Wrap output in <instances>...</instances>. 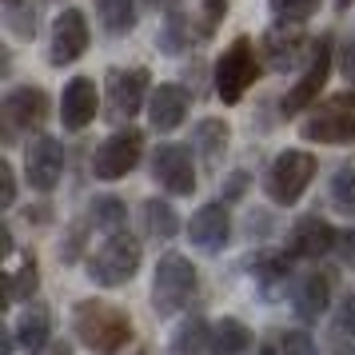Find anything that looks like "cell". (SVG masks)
<instances>
[{
	"label": "cell",
	"mask_w": 355,
	"mask_h": 355,
	"mask_svg": "<svg viewBox=\"0 0 355 355\" xmlns=\"http://www.w3.org/2000/svg\"><path fill=\"white\" fill-rule=\"evenodd\" d=\"M72 327H76L84 347H92L96 355H116L132 339L128 315L112 304H100V300H84L72 315Z\"/></svg>",
	"instance_id": "cell-1"
},
{
	"label": "cell",
	"mask_w": 355,
	"mask_h": 355,
	"mask_svg": "<svg viewBox=\"0 0 355 355\" xmlns=\"http://www.w3.org/2000/svg\"><path fill=\"white\" fill-rule=\"evenodd\" d=\"M136 272H140V240L128 236V232H112V240L104 243L88 263V275L100 288H120Z\"/></svg>",
	"instance_id": "cell-2"
},
{
	"label": "cell",
	"mask_w": 355,
	"mask_h": 355,
	"mask_svg": "<svg viewBox=\"0 0 355 355\" xmlns=\"http://www.w3.org/2000/svg\"><path fill=\"white\" fill-rule=\"evenodd\" d=\"M196 295V268L184 256H164L156 263V284H152V307L160 315H172Z\"/></svg>",
	"instance_id": "cell-3"
},
{
	"label": "cell",
	"mask_w": 355,
	"mask_h": 355,
	"mask_svg": "<svg viewBox=\"0 0 355 355\" xmlns=\"http://www.w3.org/2000/svg\"><path fill=\"white\" fill-rule=\"evenodd\" d=\"M252 80H256V49H252L248 36H240L216 64V92H220L224 104H240L243 92L252 88Z\"/></svg>",
	"instance_id": "cell-4"
},
{
	"label": "cell",
	"mask_w": 355,
	"mask_h": 355,
	"mask_svg": "<svg viewBox=\"0 0 355 355\" xmlns=\"http://www.w3.org/2000/svg\"><path fill=\"white\" fill-rule=\"evenodd\" d=\"M311 176H315V160L307 152L288 148V152L275 156L272 172H268V196L275 204H295L304 196V188L311 184Z\"/></svg>",
	"instance_id": "cell-5"
},
{
	"label": "cell",
	"mask_w": 355,
	"mask_h": 355,
	"mask_svg": "<svg viewBox=\"0 0 355 355\" xmlns=\"http://www.w3.org/2000/svg\"><path fill=\"white\" fill-rule=\"evenodd\" d=\"M304 136L315 144H352L355 140V96H331L304 124Z\"/></svg>",
	"instance_id": "cell-6"
},
{
	"label": "cell",
	"mask_w": 355,
	"mask_h": 355,
	"mask_svg": "<svg viewBox=\"0 0 355 355\" xmlns=\"http://www.w3.org/2000/svg\"><path fill=\"white\" fill-rule=\"evenodd\" d=\"M140 152H144V136H140L136 128L116 132V136H108V140L96 148V156H92V172H96V180L128 176L132 168L140 164Z\"/></svg>",
	"instance_id": "cell-7"
},
{
	"label": "cell",
	"mask_w": 355,
	"mask_h": 355,
	"mask_svg": "<svg viewBox=\"0 0 355 355\" xmlns=\"http://www.w3.org/2000/svg\"><path fill=\"white\" fill-rule=\"evenodd\" d=\"M148 72L144 68H112L108 72V116L112 120H132V116L140 112V104L148 92Z\"/></svg>",
	"instance_id": "cell-8"
},
{
	"label": "cell",
	"mask_w": 355,
	"mask_h": 355,
	"mask_svg": "<svg viewBox=\"0 0 355 355\" xmlns=\"http://www.w3.org/2000/svg\"><path fill=\"white\" fill-rule=\"evenodd\" d=\"M152 176L160 180L168 192L176 196H192L196 192V168H192V152L180 144H160L152 156Z\"/></svg>",
	"instance_id": "cell-9"
},
{
	"label": "cell",
	"mask_w": 355,
	"mask_h": 355,
	"mask_svg": "<svg viewBox=\"0 0 355 355\" xmlns=\"http://www.w3.org/2000/svg\"><path fill=\"white\" fill-rule=\"evenodd\" d=\"M24 168H28V184L36 192H52L60 176H64V148L52 136H36L28 144V156H24Z\"/></svg>",
	"instance_id": "cell-10"
},
{
	"label": "cell",
	"mask_w": 355,
	"mask_h": 355,
	"mask_svg": "<svg viewBox=\"0 0 355 355\" xmlns=\"http://www.w3.org/2000/svg\"><path fill=\"white\" fill-rule=\"evenodd\" d=\"M327 72H331V44H327V40H320V44L311 49V64H307L304 80L295 84L288 96H284V116H300V112H304L307 104L323 92Z\"/></svg>",
	"instance_id": "cell-11"
},
{
	"label": "cell",
	"mask_w": 355,
	"mask_h": 355,
	"mask_svg": "<svg viewBox=\"0 0 355 355\" xmlns=\"http://www.w3.org/2000/svg\"><path fill=\"white\" fill-rule=\"evenodd\" d=\"M88 49V20L76 8H64L52 24V64H72Z\"/></svg>",
	"instance_id": "cell-12"
},
{
	"label": "cell",
	"mask_w": 355,
	"mask_h": 355,
	"mask_svg": "<svg viewBox=\"0 0 355 355\" xmlns=\"http://www.w3.org/2000/svg\"><path fill=\"white\" fill-rule=\"evenodd\" d=\"M336 243H339L336 227L327 224V220H320V216H307V220H300V224L291 227L288 252L291 256H304V259H320V256H327Z\"/></svg>",
	"instance_id": "cell-13"
},
{
	"label": "cell",
	"mask_w": 355,
	"mask_h": 355,
	"mask_svg": "<svg viewBox=\"0 0 355 355\" xmlns=\"http://www.w3.org/2000/svg\"><path fill=\"white\" fill-rule=\"evenodd\" d=\"M96 84L88 80V76H76V80H68L64 88V100H60V120H64L68 132H80L92 124V116H96Z\"/></svg>",
	"instance_id": "cell-14"
},
{
	"label": "cell",
	"mask_w": 355,
	"mask_h": 355,
	"mask_svg": "<svg viewBox=\"0 0 355 355\" xmlns=\"http://www.w3.org/2000/svg\"><path fill=\"white\" fill-rule=\"evenodd\" d=\"M188 236L200 252H220L232 236V220H227V208L224 204H204V208L192 216L188 224Z\"/></svg>",
	"instance_id": "cell-15"
},
{
	"label": "cell",
	"mask_w": 355,
	"mask_h": 355,
	"mask_svg": "<svg viewBox=\"0 0 355 355\" xmlns=\"http://www.w3.org/2000/svg\"><path fill=\"white\" fill-rule=\"evenodd\" d=\"M44 116H49V96H44L40 88H33V84L12 88V92L4 96V120H8L12 128H40Z\"/></svg>",
	"instance_id": "cell-16"
},
{
	"label": "cell",
	"mask_w": 355,
	"mask_h": 355,
	"mask_svg": "<svg viewBox=\"0 0 355 355\" xmlns=\"http://www.w3.org/2000/svg\"><path fill=\"white\" fill-rule=\"evenodd\" d=\"M184 116H188V92L180 84H160L148 96V120H152V128L172 132L184 124Z\"/></svg>",
	"instance_id": "cell-17"
},
{
	"label": "cell",
	"mask_w": 355,
	"mask_h": 355,
	"mask_svg": "<svg viewBox=\"0 0 355 355\" xmlns=\"http://www.w3.org/2000/svg\"><path fill=\"white\" fill-rule=\"evenodd\" d=\"M327 300H331V275H323V272H311L300 284V291H295V315L300 320H320L323 315V307H327Z\"/></svg>",
	"instance_id": "cell-18"
},
{
	"label": "cell",
	"mask_w": 355,
	"mask_h": 355,
	"mask_svg": "<svg viewBox=\"0 0 355 355\" xmlns=\"http://www.w3.org/2000/svg\"><path fill=\"white\" fill-rule=\"evenodd\" d=\"M304 56V36L300 33H284V28H272V33L263 36V60L272 68H279V72H288V68H295V60Z\"/></svg>",
	"instance_id": "cell-19"
},
{
	"label": "cell",
	"mask_w": 355,
	"mask_h": 355,
	"mask_svg": "<svg viewBox=\"0 0 355 355\" xmlns=\"http://www.w3.org/2000/svg\"><path fill=\"white\" fill-rule=\"evenodd\" d=\"M327 352L331 355H355V295H347L336 307L327 323Z\"/></svg>",
	"instance_id": "cell-20"
},
{
	"label": "cell",
	"mask_w": 355,
	"mask_h": 355,
	"mask_svg": "<svg viewBox=\"0 0 355 355\" xmlns=\"http://www.w3.org/2000/svg\"><path fill=\"white\" fill-rule=\"evenodd\" d=\"M12 336H17V343L24 347V352H44L49 347V311L44 307H28L24 315H20V323L12 327Z\"/></svg>",
	"instance_id": "cell-21"
},
{
	"label": "cell",
	"mask_w": 355,
	"mask_h": 355,
	"mask_svg": "<svg viewBox=\"0 0 355 355\" xmlns=\"http://www.w3.org/2000/svg\"><path fill=\"white\" fill-rule=\"evenodd\" d=\"M252 347V331L240 320H220L211 327V355H243Z\"/></svg>",
	"instance_id": "cell-22"
},
{
	"label": "cell",
	"mask_w": 355,
	"mask_h": 355,
	"mask_svg": "<svg viewBox=\"0 0 355 355\" xmlns=\"http://www.w3.org/2000/svg\"><path fill=\"white\" fill-rule=\"evenodd\" d=\"M96 17L112 36L128 33L136 24V0H96Z\"/></svg>",
	"instance_id": "cell-23"
},
{
	"label": "cell",
	"mask_w": 355,
	"mask_h": 355,
	"mask_svg": "<svg viewBox=\"0 0 355 355\" xmlns=\"http://www.w3.org/2000/svg\"><path fill=\"white\" fill-rule=\"evenodd\" d=\"M172 352L176 355H211V331H208V323H184L176 331V339H172Z\"/></svg>",
	"instance_id": "cell-24"
},
{
	"label": "cell",
	"mask_w": 355,
	"mask_h": 355,
	"mask_svg": "<svg viewBox=\"0 0 355 355\" xmlns=\"http://www.w3.org/2000/svg\"><path fill=\"white\" fill-rule=\"evenodd\" d=\"M36 259L33 256H24L17 259L12 268H8V304H20V300H33V291H36Z\"/></svg>",
	"instance_id": "cell-25"
},
{
	"label": "cell",
	"mask_w": 355,
	"mask_h": 355,
	"mask_svg": "<svg viewBox=\"0 0 355 355\" xmlns=\"http://www.w3.org/2000/svg\"><path fill=\"white\" fill-rule=\"evenodd\" d=\"M144 224L148 232L156 236V240H172L180 232V216L172 211V204H164V200H148L144 204Z\"/></svg>",
	"instance_id": "cell-26"
},
{
	"label": "cell",
	"mask_w": 355,
	"mask_h": 355,
	"mask_svg": "<svg viewBox=\"0 0 355 355\" xmlns=\"http://www.w3.org/2000/svg\"><path fill=\"white\" fill-rule=\"evenodd\" d=\"M291 272L288 263V252H259L256 259H252V275H256L259 284H268V288H275V284H284Z\"/></svg>",
	"instance_id": "cell-27"
},
{
	"label": "cell",
	"mask_w": 355,
	"mask_h": 355,
	"mask_svg": "<svg viewBox=\"0 0 355 355\" xmlns=\"http://www.w3.org/2000/svg\"><path fill=\"white\" fill-rule=\"evenodd\" d=\"M196 148H200V156H204L208 164H216L220 156H224V148H227V124L204 120V124L196 128Z\"/></svg>",
	"instance_id": "cell-28"
},
{
	"label": "cell",
	"mask_w": 355,
	"mask_h": 355,
	"mask_svg": "<svg viewBox=\"0 0 355 355\" xmlns=\"http://www.w3.org/2000/svg\"><path fill=\"white\" fill-rule=\"evenodd\" d=\"M275 20H288V24H304L320 12V0H272Z\"/></svg>",
	"instance_id": "cell-29"
},
{
	"label": "cell",
	"mask_w": 355,
	"mask_h": 355,
	"mask_svg": "<svg viewBox=\"0 0 355 355\" xmlns=\"http://www.w3.org/2000/svg\"><path fill=\"white\" fill-rule=\"evenodd\" d=\"M331 200H336V208L355 211V164H343L331 176Z\"/></svg>",
	"instance_id": "cell-30"
},
{
	"label": "cell",
	"mask_w": 355,
	"mask_h": 355,
	"mask_svg": "<svg viewBox=\"0 0 355 355\" xmlns=\"http://www.w3.org/2000/svg\"><path fill=\"white\" fill-rule=\"evenodd\" d=\"M92 220H96V227L120 232V224H124V204H120V200H112V196H104V200H96V204H92Z\"/></svg>",
	"instance_id": "cell-31"
},
{
	"label": "cell",
	"mask_w": 355,
	"mask_h": 355,
	"mask_svg": "<svg viewBox=\"0 0 355 355\" xmlns=\"http://www.w3.org/2000/svg\"><path fill=\"white\" fill-rule=\"evenodd\" d=\"M279 352H284V355H315V343H311L307 331H284Z\"/></svg>",
	"instance_id": "cell-32"
},
{
	"label": "cell",
	"mask_w": 355,
	"mask_h": 355,
	"mask_svg": "<svg viewBox=\"0 0 355 355\" xmlns=\"http://www.w3.org/2000/svg\"><path fill=\"white\" fill-rule=\"evenodd\" d=\"M224 12H227V0H204V36L224 20Z\"/></svg>",
	"instance_id": "cell-33"
},
{
	"label": "cell",
	"mask_w": 355,
	"mask_h": 355,
	"mask_svg": "<svg viewBox=\"0 0 355 355\" xmlns=\"http://www.w3.org/2000/svg\"><path fill=\"white\" fill-rule=\"evenodd\" d=\"M0 184H4V192H0L4 208H12V204H17V176H12V168H8V164H0Z\"/></svg>",
	"instance_id": "cell-34"
},
{
	"label": "cell",
	"mask_w": 355,
	"mask_h": 355,
	"mask_svg": "<svg viewBox=\"0 0 355 355\" xmlns=\"http://www.w3.org/2000/svg\"><path fill=\"white\" fill-rule=\"evenodd\" d=\"M336 248H339V256H343V263H352V268H355V227H352V232H343V236H339V243H336Z\"/></svg>",
	"instance_id": "cell-35"
},
{
	"label": "cell",
	"mask_w": 355,
	"mask_h": 355,
	"mask_svg": "<svg viewBox=\"0 0 355 355\" xmlns=\"http://www.w3.org/2000/svg\"><path fill=\"white\" fill-rule=\"evenodd\" d=\"M343 76H347V84H352L355 88V40H347V44H343Z\"/></svg>",
	"instance_id": "cell-36"
},
{
	"label": "cell",
	"mask_w": 355,
	"mask_h": 355,
	"mask_svg": "<svg viewBox=\"0 0 355 355\" xmlns=\"http://www.w3.org/2000/svg\"><path fill=\"white\" fill-rule=\"evenodd\" d=\"M49 355H72V347L68 343H56V347H49Z\"/></svg>",
	"instance_id": "cell-37"
},
{
	"label": "cell",
	"mask_w": 355,
	"mask_h": 355,
	"mask_svg": "<svg viewBox=\"0 0 355 355\" xmlns=\"http://www.w3.org/2000/svg\"><path fill=\"white\" fill-rule=\"evenodd\" d=\"M256 355H284V352H275V347H259Z\"/></svg>",
	"instance_id": "cell-38"
}]
</instances>
